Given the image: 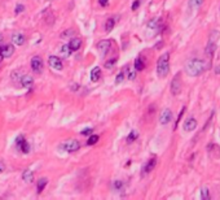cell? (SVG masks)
<instances>
[{
	"mask_svg": "<svg viewBox=\"0 0 220 200\" xmlns=\"http://www.w3.org/2000/svg\"><path fill=\"white\" fill-rule=\"evenodd\" d=\"M215 48H216V39H215V40H212V37H211V38H210V40H208V44L206 47V55L208 57H211L214 55Z\"/></svg>",
	"mask_w": 220,
	"mask_h": 200,
	"instance_id": "7c38bea8",
	"label": "cell"
},
{
	"mask_svg": "<svg viewBox=\"0 0 220 200\" xmlns=\"http://www.w3.org/2000/svg\"><path fill=\"white\" fill-rule=\"evenodd\" d=\"M48 64L51 65V68H53V69H56V70H62V68H63L61 58L57 57V56H51L48 58Z\"/></svg>",
	"mask_w": 220,
	"mask_h": 200,
	"instance_id": "9c48e42d",
	"label": "cell"
},
{
	"mask_svg": "<svg viewBox=\"0 0 220 200\" xmlns=\"http://www.w3.org/2000/svg\"><path fill=\"white\" fill-rule=\"evenodd\" d=\"M30 65H31L32 72H35V73H40L43 70V60L39 56H34L31 58Z\"/></svg>",
	"mask_w": 220,
	"mask_h": 200,
	"instance_id": "8992f818",
	"label": "cell"
},
{
	"mask_svg": "<svg viewBox=\"0 0 220 200\" xmlns=\"http://www.w3.org/2000/svg\"><path fill=\"white\" fill-rule=\"evenodd\" d=\"M12 42L14 43V44H17V46H22V44H25V42H26V38L23 34H14V35L12 37Z\"/></svg>",
	"mask_w": 220,
	"mask_h": 200,
	"instance_id": "5bb4252c",
	"label": "cell"
},
{
	"mask_svg": "<svg viewBox=\"0 0 220 200\" xmlns=\"http://www.w3.org/2000/svg\"><path fill=\"white\" fill-rule=\"evenodd\" d=\"M2 53H3V57H11L14 53V47L12 44H7L4 48H2Z\"/></svg>",
	"mask_w": 220,
	"mask_h": 200,
	"instance_id": "ac0fdd59",
	"label": "cell"
},
{
	"mask_svg": "<svg viewBox=\"0 0 220 200\" xmlns=\"http://www.w3.org/2000/svg\"><path fill=\"white\" fill-rule=\"evenodd\" d=\"M122 186H123V183H122L120 181L114 182V188H115V190H120V188H122Z\"/></svg>",
	"mask_w": 220,
	"mask_h": 200,
	"instance_id": "d6a6232c",
	"label": "cell"
},
{
	"mask_svg": "<svg viewBox=\"0 0 220 200\" xmlns=\"http://www.w3.org/2000/svg\"><path fill=\"white\" fill-rule=\"evenodd\" d=\"M115 26V19L113 17H110V18H107V21L105 22V30L107 33H110L111 30H113V27Z\"/></svg>",
	"mask_w": 220,
	"mask_h": 200,
	"instance_id": "44dd1931",
	"label": "cell"
},
{
	"mask_svg": "<svg viewBox=\"0 0 220 200\" xmlns=\"http://www.w3.org/2000/svg\"><path fill=\"white\" fill-rule=\"evenodd\" d=\"M171 120H172V112H171L168 108L163 109L162 113H161V116H159V122L162 125H167Z\"/></svg>",
	"mask_w": 220,
	"mask_h": 200,
	"instance_id": "ba28073f",
	"label": "cell"
},
{
	"mask_svg": "<svg viewBox=\"0 0 220 200\" xmlns=\"http://www.w3.org/2000/svg\"><path fill=\"white\" fill-rule=\"evenodd\" d=\"M205 69H206V64H205V61L201 60V58H192L185 65V70L192 77H197L199 74H202Z\"/></svg>",
	"mask_w": 220,
	"mask_h": 200,
	"instance_id": "6da1fadb",
	"label": "cell"
},
{
	"mask_svg": "<svg viewBox=\"0 0 220 200\" xmlns=\"http://www.w3.org/2000/svg\"><path fill=\"white\" fill-rule=\"evenodd\" d=\"M134 68L136 70H139V72H141V70H144V68H145V62H144V60L141 57H137L135 60V65H134Z\"/></svg>",
	"mask_w": 220,
	"mask_h": 200,
	"instance_id": "d6986e66",
	"label": "cell"
},
{
	"mask_svg": "<svg viewBox=\"0 0 220 200\" xmlns=\"http://www.w3.org/2000/svg\"><path fill=\"white\" fill-rule=\"evenodd\" d=\"M201 196H202V199H203V200H208V199H210V195H208V188L203 187V188L201 190Z\"/></svg>",
	"mask_w": 220,
	"mask_h": 200,
	"instance_id": "83f0119b",
	"label": "cell"
},
{
	"mask_svg": "<svg viewBox=\"0 0 220 200\" xmlns=\"http://www.w3.org/2000/svg\"><path fill=\"white\" fill-rule=\"evenodd\" d=\"M21 85H22L23 87H26V89H30V87H32V85H34L32 77L29 75V74L22 75V77H21Z\"/></svg>",
	"mask_w": 220,
	"mask_h": 200,
	"instance_id": "8fae6325",
	"label": "cell"
},
{
	"mask_svg": "<svg viewBox=\"0 0 220 200\" xmlns=\"http://www.w3.org/2000/svg\"><path fill=\"white\" fill-rule=\"evenodd\" d=\"M97 142H99V135H91L90 138H88V140H87V144L88 146H93Z\"/></svg>",
	"mask_w": 220,
	"mask_h": 200,
	"instance_id": "484cf974",
	"label": "cell"
},
{
	"mask_svg": "<svg viewBox=\"0 0 220 200\" xmlns=\"http://www.w3.org/2000/svg\"><path fill=\"white\" fill-rule=\"evenodd\" d=\"M4 169H5V167H4V164L0 163V174H2V173L4 172Z\"/></svg>",
	"mask_w": 220,
	"mask_h": 200,
	"instance_id": "8d00e7d4",
	"label": "cell"
},
{
	"mask_svg": "<svg viewBox=\"0 0 220 200\" xmlns=\"http://www.w3.org/2000/svg\"><path fill=\"white\" fill-rule=\"evenodd\" d=\"M23 9H25V7H23L22 4H18L17 8H16V14H19V13H21V12L23 11Z\"/></svg>",
	"mask_w": 220,
	"mask_h": 200,
	"instance_id": "1f68e13d",
	"label": "cell"
},
{
	"mask_svg": "<svg viewBox=\"0 0 220 200\" xmlns=\"http://www.w3.org/2000/svg\"><path fill=\"white\" fill-rule=\"evenodd\" d=\"M22 178H23V181H25L26 183H31L34 181V173H32V170L26 169L25 172L22 173Z\"/></svg>",
	"mask_w": 220,
	"mask_h": 200,
	"instance_id": "e0dca14e",
	"label": "cell"
},
{
	"mask_svg": "<svg viewBox=\"0 0 220 200\" xmlns=\"http://www.w3.org/2000/svg\"><path fill=\"white\" fill-rule=\"evenodd\" d=\"M115 58H113V60H110V61H107L106 64H105V66L107 68V69H111V68H113V64H115Z\"/></svg>",
	"mask_w": 220,
	"mask_h": 200,
	"instance_id": "f546056e",
	"label": "cell"
},
{
	"mask_svg": "<svg viewBox=\"0 0 220 200\" xmlns=\"http://www.w3.org/2000/svg\"><path fill=\"white\" fill-rule=\"evenodd\" d=\"M203 0H189V8L190 9H197L202 5Z\"/></svg>",
	"mask_w": 220,
	"mask_h": 200,
	"instance_id": "7402d4cb",
	"label": "cell"
},
{
	"mask_svg": "<svg viewBox=\"0 0 220 200\" xmlns=\"http://www.w3.org/2000/svg\"><path fill=\"white\" fill-rule=\"evenodd\" d=\"M140 7V2L139 0H136V2H134V4H132V11H136Z\"/></svg>",
	"mask_w": 220,
	"mask_h": 200,
	"instance_id": "836d02e7",
	"label": "cell"
},
{
	"mask_svg": "<svg viewBox=\"0 0 220 200\" xmlns=\"http://www.w3.org/2000/svg\"><path fill=\"white\" fill-rule=\"evenodd\" d=\"M80 147L79 142H78L76 139H69V140H65L62 144H61V148L63 151H66V152H75L78 151Z\"/></svg>",
	"mask_w": 220,
	"mask_h": 200,
	"instance_id": "3957f363",
	"label": "cell"
},
{
	"mask_svg": "<svg viewBox=\"0 0 220 200\" xmlns=\"http://www.w3.org/2000/svg\"><path fill=\"white\" fill-rule=\"evenodd\" d=\"M127 78L128 79H135V77H136V69H132V68H127Z\"/></svg>",
	"mask_w": 220,
	"mask_h": 200,
	"instance_id": "d4e9b609",
	"label": "cell"
},
{
	"mask_svg": "<svg viewBox=\"0 0 220 200\" xmlns=\"http://www.w3.org/2000/svg\"><path fill=\"white\" fill-rule=\"evenodd\" d=\"M61 52H62V55L65 56V57H69V56H70V53H71L73 51L70 50L69 44H63V46H62V48H61Z\"/></svg>",
	"mask_w": 220,
	"mask_h": 200,
	"instance_id": "603a6c76",
	"label": "cell"
},
{
	"mask_svg": "<svg viewBox=\"0 0 220 200\" xmlns=\"http://www.w3.org/2000/svg\"><path fill=\"white\" fill-rule=\"evenodd\" d=\"M16 146H17V148L21 151V152H23V153H29V152H30V144L26 142V139H25V136H23V135H19L17 138Z\"/></svg>",
	"mask_w": 220,
	"mask_h": 200,
	"instance_id": "5b68a950",
	"label": "cell"
},
{
	"mask_svg": "<svg viewBox=\"0 0 220 200\" xmlns=\"http://www.w3.org/2000/svg\"><path fill=\"white\" fill-rule=\"evenodd\" d=\"M136 139H137V133H136V131H131L130 135L127 136V143H132V142H135Z\"/></svg>",
	"mask_w": 220,
	"mask_h": 200,
	"instance_id": "4316f807",
	"label": "cell"
},
{
	"mask_svg": "<svg viewBox=\"0 0 220 200\" xmlns=\"http://www.w3.org/2000/svg\"><path fill=\"white\" fill-rule=\"evenodd\" d=\"M47 183H48V179L47 178H40L38 181V186H36V190H38V194H40L44 188H46L47 186Z\"/></svg>",
	"mask_w": 220,
	"mask_h": 200,
	"instance_id": "ffe728a7",
	"label": "cell"
},
{
	"mask_svg": "<svg viewBox=\"0 0 220 200\" xmlns=\"http://www.w3.org/2000/svg\"><path fill=\"white\" fill-rule=\"evenodd\" d=\"M159 22H161V18H154L148 23V27L149 29H157L159 26Z\"/></svg>",
	"mask_w": 220,
	"mask_h": 200,
	"instance_id": "cb8c5ba5",
	"label": "cell"
},
{
	"mask_svg": "<svg viewBox=\"0 0 220 200\" xmlns=\"http://www.w3.org/2000/svg\"><path fill=\"white\" fill-rule=\"evenodd\" d=\"M124 79V73L123 72H120L118 75H117V78H115V83H120Z\"/></svg>",
	"mask_w": 220,
	"mask_h": 200,
	"instance_id": "f1b7e54d",
	"label": "cell"
},
{
	"mask_svg": "<svg viewBox=\"0 0 220 200\" xmlns=\"http://www.w3.org/2000/svg\"><path fill=\"white\" fill-rule=\"evenodd\" d=\"M69 47H70L71 51H78L82 47V39L80 38H71Z\"/></svg>",
	"mask_w": 220,
	"mask_h": 200,
	"instance_id": "4fadbf2b",
	"label": "cell"
},
{
	"mask_svg": "<svg viewBox=\"0 0 220 200\" xmlns=\"http://www.w3.org/2000/svg\"><path fill=\"white\" fill-rule=\"evenodd\" d=\"M91 133H92V128H88V129L82 131V135H90Z\"/></svg>",
	"mask_w": 220,
	"mask_h": 200,
	"instance_id": "e575fe53",
	"label": "cell"
},
{
	"mask_svg": "<svg viewBox=\"0 0 220 200\" xmlns=\"http://www.w3.org/2000/svg\"><path fill=\"white\" fill-rule=\"evenodd\" d=\"M71 31H73V30H66L65 33H62V34H61V38L65 39V38H67V37H71V35H73V34H70Z\"/></svg>",
	"mask_w": 220,
	"mask_h": 200,
	"instance_id": "4dcf8cb0",
	"label": "cell"
},
{
	"mask_svg": "<svg viewBox=\"0 0 220 200\" xmlns=\"http://www.w3.org/2000/svg\"><path fill=\"white\" fill-rule=\"evenodd\" d=\"M170 72V53L166 52L163 53L162 56L158 58V62H157V74L163 78L168 74Z\"/></svg>",
	"mask_w": 220,
	"mask_h": 200,
	"instance_id": "7a4b0ae2",
	"label": "cell"
},
{
	"mask_svg": "<svg viewBox=\"0 0 220 200\" xmlns=\"http://www.w3.org/2000/svg\"><path fill=\"white\" fill-rule=\"evenodd\" d=\"M100 77H101V69L99 66H95L93 69H92V72H91V81L92 82H97L100 79Z\"/></svg>",
	"mask_w": 220,
	"mask_h": 200,
	"instance_id": "2e32d148",
	"label": "cell"
},
{
	"mask_svg": "<svg viewBox=\"0 0 220 200\" xmlns=\"http://www.w3.org/2000/svg\"><path fill=\"white\" fill-rule=\"evenodd\" d=\"M99 3H100L101 7H106L107 4H109V0H99Z\"/></svg>",
	"mask_w": 220,
	"mask_h": 200,
	"instance_id": "d590c367",
	"label": "cell"
},
{
	"mask_svg": "<svg viewBox=\"0 0 220 200\" xmlns=\"http://www.w3.org/2000/svg\"><path fill=\"white\" fill-rule=\"evenodd\" d=\"M181 78H180V73H178L175 77L172 82H171V92H172V95H179L180 91H181Z\"/></svg>",
	"mask_w": 220,
	"mask_h": 200,
	"instance_id": "277c9868",
	"label": "cell"
},
{
	"mask_svg": "<svg viewBox=\"0 0 220 200\" xmlns=\"http://www.w3.org/2000/svg\"><path fill=\"white\" fill-rule=\"evenodd\" d=\"M155 165H157V159H155V157H151L149 161L146 163L145 167H144V173H150L151 170L155 168Z\"/></svg>",
	"mask_w": 220,
	"mask_h": 200,
	"instance_id": "9a60e30c",
	"label": "cell"
},
{
	"mask_svg": "<svg viewBox=\"0 0 220 200\" xmlns=\"http://www.w3.org/2000/svg\"><path fill=\"white\" fill-rule=\"evenodd\" d=\"M195 128H197V120L193 118V117H190V118H188L184 122V130L185 131H193Z\"/></svg>",
	"mask_w": 220,
	"mask_h": 200,
	"instance_id": "30bf717a",
	"label": "cell"
},
{
	"mask_svg": "<svg viewBox=\"0 0 220 200\" xmlns=\"http://www.w3.org/2000/svg\"><path fill=\"white\" fill-rule=\"evenodd\" d=\"M110 47H111V42L110 40H100L99 43H97V51L100 52V55H106L107 52H109L110 50Z\"/></svg>",
	"mask_w": 220,
	"mask_h": 200,
	"instance_id": "52a82bcc",
	"label": "cell"
}]
</instances>
